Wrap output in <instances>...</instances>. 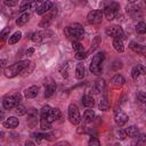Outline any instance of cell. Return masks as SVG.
<instances>
[{"instance_id": "cell-1", "label": "cell", "mask_w": 146, "mask_h": 146, "mask_svg": "<svg viewBox=\"0 0 146 146\" xmlns=\"http://www.w3.org/2000/svg\"><path fill=\"white\" fill-rule=\"evenodd\" d=\"M30 64V60H21L18 63H15L8 67L5 68V75L7 78H14L23 72V70L26 67V65Z\"/></svg>"}, {"instance_id": "cell-2", "label": "cell", "mask_w": 146, "mask_h": 146, "mask_svg": "<svg viewBox=\"0 0 146 146\" xmlns=\"http://www.w3.org/2000/svg\"><path fill=\"white\" fill-rule=\"evenodd\" d=\"M104 59H105L104 52H97L91 59V63L89 66L90 72L94 73L95 75H100L102 74V65H103Z\"/></svg>"}, {"instance_id": "cell-3", "label": "cell", "mask_w": 146, "mask_h": 146, "mask_svg": "<svg viewBox=\"0 0 146 146\" xmlns=\"http://www.w3.org/2000/svg\"><path fill=\"white\" fill-rule=\"evenodd\" d=\"M65 33L68 38H73V39H76V40H80L83 38V34H84V29L82 25L78 24V23H74L70 26H67L65 29Z\"/></svg>"}, {"instance_id": "cell-4", "label": "cell", "mask_w": 146, "mask_h": 146, "mask_svg": "<svg viewBox=\"0 0 146 146\" xmlns=\"http://www.w3.org/2000/svg\"><path fill=\"white\" fill-rule=\"evenodd\" d=\"M119 8H120V5H119L117 2H114V1L105 2V3H104V11H103V15H105V17H106L108 21H112V19L115 18Z\"/></svg>"}, {"instance_id": "cell-5", "label": "cell", "mask_w": 146, "mask_h": 146, "mask_svg": "<svg viewBox=\"0 0 146 146\" xmlns=\"http://www.w3.org/2000/svg\"><path fill=\"white\" fill-rule=\"evenodd\" d=\"M21 103V95L19 94H14L11 96H8L6 97L3 100H2V105L6 110H11V108H15L18 104Z\"/></svg>"}, {"instance_id": "cell-6", "label": "cell", "mask_w": 146, "mask_h": 146, "mask_svg": "<svg viewBox=\"0 0 146 146\" xmlns=\"http://www.w3.org/2000/svg\"><path fill=\"white\" fill-rule=\"evenodd\" d=\"M68 119H70L71 123H73V124H79L81 121L80 112H79L76 105H74V104H71L68 106Z\"/></svg>"}, {"instance_id": "cell-7", "label": "cell", "mask_w": 146, "mask_h": 146, "mask_svg": "<svg viewBox=\"0 0 146 146\" xmlns=\"http://www.w3.org/2000/svg\"><path fill=\"white\" fill-rule=\"evenodd\" d=\"M56 14H57L56 7H51V8L46 13V15H44V17L42 18V21L40 22L39 26H40V27H47V26L50 24V22L52 21V18L56 16Z\"/></svg>"}, {"instance_id": "cell-8", "label": "cell", "mask_w": 146, "mask_h": 146, "mask_svg": "<svg viewBox=\"0 0 146 146\" xmlns=\"http://www.w3.org/2000/svg\"><path fill=\"white\" fill-rule=\"evenodd\" d=\"M103 19V11L100 9H96V10H91L88 15H87V21L90 24H98L100 23Z\"/></svg>"}, {"instance_id": "cell-9", "label": "cell", "mask_w": 146, "mask_h": 146, "mask_svg": "<svg viewBox=\"0 0 146 146\" xmlns=\"http://www.w3.org/2000/svg\"><path fill=\"white\" fill-rule=\"evenodd\" d=\"M105 33L112 38H119V39H122L124 38V34H123V30L117 26V25H114V26H108L106 27L105 30Z\"/></svg>"}, {"instance_id": "cell-10", "label": "cell", "mask_w": 146, "mask_h": 146, "mask_svg": "<svg viewBox=\"0 0 146 146\" xmlns=\"http://www.w3.org/2000/svg\"><path fill=\"white\" fill-rule=\"evenodd\" d=\"M114 121H115V123H116L119 127H122V125H124V124L127 123V121H128V115H127L122 110L117 108V110L114 111Z\"/></svg>"}, {"instance_id": "cell-11", "label": "cell", "mask_w": 146, "mask_h": 146, "mask_svg": "<svg viewBox=\"0 0 146 146\" xmlns=\"http://www.w3.org/2000/svg\"><path fill=\"white\" fill-rule=\"evenodd\" d=\"M51 7H52V3L49 0H46V1H42V3L39 7H36L35 10H36L38 15H42V14H46Z\"/></svg>"}, {"instance_id": "cell-12", "label": "cell", "mask_w": 146, "mask_h": 146, "mask_svg": "<svg viewBox=\"0 0 146 146\" xmlns=\"http://www.w3.org/2000/svg\"><path fill=\"white\" fill-rule=\"evenodd\" d=\"M47 35H51V32L49 31H38L32 34V40L34 42H40L47 38Z\"/></svg>"}, {"instance_id": "cell-13", "label": "cell", "mask_w": 146, "mask_h": 146, "mask_svg": "<svg viewBox=\"0 0 146 146\" xmlns=\"http://www.w3.org/2000/svg\"><path fill=\"white\" fill-rule=\"evenodd\" d=\"M59 117H60V111H59V108H51L50 112H49V114H48V116L46 117V120L51 123V122L58 120Z\"/></svg>"}, {"instance_id": "cell-14", "label": "cell", "mask_w": 146, "mask_h": 146, "mask_svg": "<svg viewBox=\"0 0 146 146\" xmlns=\"http://www.w3.org/2000/svg\"><path fill=\"white\" fill-rule=\"evenodd\" d=\"M39 94V87L38 86H32L30 88H27L25 91H24V96L26 98H34L36 95Z\"/></svg>"}, {"instance_id": "cell-15", "label": "cell", "mask_w": 146, "mask_h": 146, "mask_svg": "<svg viewBox=\"0 0 146 146\" xmlns=\"http://www.w3.org/2000/svg\"><path fill=\"white\" fill-rule=\"evenodd\" d=\"M36 8V1H31V0H25L21 7H19V11H25L27 9H35Z\"/></svg>"}, {"instance_id": "cell-16", "label": "cell", "mask_w": 146, "mask_h": 146, "mask_svg": "<svg viewBox=\"0 0 146 146\" xmlns=\"http://www.w3.org/2000/svg\"><path fill=\"white\" fill-rule=\"evenodd\" d=\"M18 123H19V121H18L17 117H15V116H10V117H8V119L3 122V127H5V128L13 129V128H16V127L18 125Z\"/></svg>"}, {"instance_id": "cell-17", "label": "cell", "mask_w": 146, "mask_h": 146, "mask_svg": "<svg viewBox=\"0 0 146 146\" xmlns=\"http://www.w3.org/2000/svg\"><path fill=\"white\" fill-rule=\"evenodd\" d=\"M124 131H125L127 137H130V138H138L139 137V130L136 125H131V127L127 128Z\"/></svg>"}, {"instance_id": "cell-18", "label": "cell", "mask_w": 146, "mask_h": 146, "mask_svg": "<svg viewBox=\"0 0 146 146\" xmlns=\"http://www.w3.org/2000/svg\"><path fill=\"white\" fill-rule=\"evenodd\" d=\"M82 105L88 107V108H91L94 105H95V100H94V97L90 96V95H86L82 97Z\"/></svg>"}, {"instance_id": "cell-19", "label": "cell", "mask_w": 146, "mask_h": 146, "mask_svg": "<svg viewBox=\"0 0 146 146\" xmlns=\"http://www.w3.org/2000/svg\"><path fill=\"white\" fill-rule=\"evenodd\" d=\"M129 47H130V49H132L135 52H138V54H145V47L141 46V44H139V43H137V42H135V41H131Z\"/></svg>"}, {"instance_id": "cell-20", "label": "cell", "mask_w": 146, "mask_h": 146, "mask_svg": "<svg viewBox=\"0 0 146 146\" xmlns=\"http://www.w3.org/2000/svg\"><path fill=\"white\" fill-rule=\"evenodd\" d=\"M30 19V13H23L17 19H16V24L18 25V26H23L25 23H27V21Z\"/></svg>"}, {"instance_id": "cell-21", "label": "cell", "mask_w": 146, "mask_h": 146, "mask_svg": "<svg viewBox=\"0 0 146 146\" xmlns=\"http://www.w3.org/2000/svg\"><path fill=\"white\" fill-rule=\"evenodd\" d=\"M113 47H114V49H115L117 52H122V51L124 50V46H123L122 39L114 38V40H113Z\"/></svg>"}, {"instance_id": "cell-22", "label": "cell", "mask_w": 146, "mask_h": 146, "mask_svg": "<svg viewBox=\"0 0 146 146\" xmlns=\"http://www.w3.org/2000/svg\"><path fill=\"white\" fill-rule=\"evenodd\" d=\"M55 90H56V84L55 83H49L46 86V90H44V97L46 98H49L51 97L54 94H55Z\"/></svg>"}, {"instance_id": "cell-23", "label": "cell", "mask_w": 146, "mask_h": 146, "mask_svg": "<svg viewBox=\"0 0 146 146\" xmlns=\"http://www.w3.org/2000/svg\"><path fill=\"white\" fill-rule=\"evenodd\" d=\"M127 13H129L131 16L135 17L136 15H140L141 14V9L139 7H137V6H135L133 3H131V6L127 7Z\"/></svg>"}, {"instance_id": "cell-24", "label": "cell", "mask_w": 146, "mask_h": 146, "mask_svg": "<svg viewBox=\"0 0 146 146\" xmlns=\"http://www.w3.org/2000/svg\"><path fill=\"white\" fill-rule=\"evenodd\" d=\"M84 66H83V64H81V63H79L78 65H76V68H75V76L79 79V80H81V79H83L84 78Z\"/></svg>"}, {"instance_id": "cell-25", "label": "cell", "mask_w": 146, "mask_h": 146, "mask_svg": "<svg viewBox=\"0 0 146 146\" xmlns=\"http://www.w3.org/2000/svg\"><path fill=\"white\" fill-rule=\"evenodd\" d=\"M95 119V112L92 110H86L83 113V121L89 123Z\"/></svg>"}, {"instance_id": "cell-26", "label": "cell", "mask_w": 146, "mask_h": 146, "mask_svg": "<svg viewBox=\"0 0 146 146\" xmlns=\"http://www.w3.org/2000/svg\"><path fill=\"white\" fill-rule=\"evenodd\" d=\"M105 87H106V83H105V81L103 80V79H98V80H96V82H95V92H102V91H104L105 90Z\"/></svg>"}, {"instance_id": "cell-27", "label": "cell", "mask_w": 146, "mask_h": 146, "mask_svg": "<svg viewBox=\"0 0 146 146\" xmlns=\"http://www.w3.org/2000/svg\"><path fill=\"white\" fill-rule=\"evenodd\" d=\"M112 83L114 86H122L124 83V78L121 75V74H115L113 78H112Z\"/></svg>"}, {"instance_id": "cell-28", "label": "cell", "mask_w": 146, "mask_h": 146, "mask_svg": "<svg viewBox=\"0 0 146 146\" xmlns=\"http://www.w3.org/2000/svg\"><path fill=\"white\" fill-rule=\"evenodd\" d=\"M21 38H22V33H21L19 31H17V32H15V33H14V34H13L11 36H9L8 43H9V44H14V43L18 42Z\"/></svg>"}, {"instance_id": "cell-29", "label": "cell", "mask_w": 146, "mask_h": 146, "mask_svg": "<svg viewBox=\"0 0 146 146\" xmlns=\"http://www.w3.org/2000/svg\"><path fill=\"white\" fill-rule=\"evenodd\" d=\"M110 108V100L107 99V97L105 96V97H103V99L100 100V103H99V110H102V111H107Z\"/></svg>"}, {"instance_id": "cell-30", "label": "cell", "mask_w": 146, "mask_h": 146, "mask_svg": "<svg viewBox=\"0 0 146 146\" xmlns=\"http://www.w3.org/2000/svg\"><path fill=\"white\" fill-rule=\"evenodd\" d=\"M136 32L139 33V34H144L146 32V24L144 22H139L136 25Z\"/></svg>"}, {"instance_id": "cell-31", "label": "cell", "mask_w": 146, "mask_h": 146, "mask_svg": "<svg viewBox=\"0 0 146 146\" xmlns=\"http://www.w3.org/2000/svg\"><path fill=\"white\" fill-rule=\"evenodd\" d=\"M100 36H95L94 38V40H92V42H91V48H90V51H94L95 49H97L98 48V46L100 44Z\"/></svg>"}, {"instance_id": "cell-32", "label": "cell", "mask_w": 146, "mask_h": 146, "mask_svg": "<svg viewBox=\"0 0 146 146\" xmlns=\"http://www.w3.org/2000/svg\"><path fill=\"white\" fill-rule=\"evenodd\" d=\"M40 128L42 130H49L51 128V123L49 121H47L46 119H41L40 120Z\"/></svg>"}, {"instance_id": "cell-33", "label": "cell", "mask_w": 146, "mask_h": 146, "mask_svg": "<svg viewBox=\"0 0 146 146\" xmlns=\"http://www.w3.org/2000/svg\"><path fill=\"white\" fill-rule=\"evenodd\" d=\"M50 106L49 105H46V106H43L42 108H41V112H40V116H41V119H46L47 116H48V114H49V112H50Z\"/></svg>"}, {"instance_id": "cell-34", "label": "cell", "mask_w": 146, "mask_h": 146, "mask_svg": "<svg viewBox=\"0 0 146 146\" xmlns=\"http://www.w3.org/2000/svg\"><path fill=\"white\" fill-rule=\"evenodd\" d=\"M33 68H34V65H33L32 62H30V64L26 65V67L23 70V72H22L21 74H22V75H27V74H30V73L33 71Z\"/></svg>"}, {"instance_id": "cell-35", "label": "cell", "mask_w": 146, "mask_h": 146, "mask_svg": "<svg viewBox=\"0 0 146 146\" xmlns=\"http://www.w3.org/2000/svg\"><path fill=\"white\" fill-rule=\"evenodd\" d=\"M15 108H16L15 111H16V113H17L18 115H24V114L27 112V110L25 108V106H23V105H21V104H18Z\"/></svg>"}, {"instance_id": "cell-36", "label": "cell", "mask_w": 146, "mask_h": 146, "mask_svg": "<svg viewBox=\"0 0 146 146\" xmlns=\"http://www.w3.org/2000/svg\"><path fill=\"white\" fill-rule=\"evenodd\" d=\"M72 46H73V49H74L75 51H82V50H83V46H82V43H80L79 41H73Z\"/></svg>"}, {"instance_id": "cell-37", "label": "cell", "mask_w": 146, "mask_h": 146, "mask_svg": "<svg viewBox=\"0 0 146 146\" xmlns=\"http://www.w3.org/2000/svg\"><path fill=\"white\" fill-rule=\"evenodd\" d=\"M139 75H140L139 68H138V66H135V67L131 70V78H132V79H137Z\"/></svg>"}, {"instance_id": "cell-38", "label": "cell", "mask_w": 146, "mask_h": 146, "mask_svg": "<svg viewBox=\"0 0 146 146\" xmlns=\"http://www.w3.org/2000/svg\"><path fill=\"white\" fill-rule=\"evenodd\" d=\"M9 32H10V27H5V29L0 32V40H3L6 36H8Z\"/></svg>"}, {"instance_id": "cell-39", "label": "cell", "mask_w": 146, "mask_h": 146, "mask_svg": "<svg viewBox=\"0 0 146 146\" xmlns=\"http://www.w3.org/2000/svg\"><path fill=\"white\" fill-rule=\"evenodd\" d=\"M3 1H5V5L8 7H14L18 3V0H3Z\"/></svg>"}, {"instance_id": "cell-40", "label": "cell", "mask_w": 146, "mask_h": 146, "mask_svg": "<svg viewBox=\"0 0 146 146\" xmlns=\"http://www.w3.org/2000/svg\"><path fill=\"white\" fill-rule=\"evenodd\" d=\"M67 67H68L67 64H64V65L60 67V73H62V75H63L64 78H67Z\"/></svg>"}, {"instance_id": "cell-41", "label": "cell", "mask_w": 146, "mask_h": 146, "mask_svg": "<svg viewBox=\"0 0 146 146\" xmlns=\"http://www.w3.org/2000/svg\"><path fill=\"white\" fill-rule=\"evenodd\" d=\"M87 57V52H83V51H76L75 54V58L76 59H83Z\"/></svg>"}, {"instance_id": "cell-42", "label": "cell", "mask_w": 146, "mask_h": 146, "mask_svg": "<svg viewBox=\"0 0 146 146\" xmlns=\"http://www.w3.org/2000/svg\"><path fill=\"white\" fill-rule=\"evenodd\" d=\"M89 145H91V146H92V145H95V146H99V145H100V141H99L96 137H94V138H91V139L89 140Z\"/></svg>"}, {"instance_id": "cell-43", "label": "cell", "mask_w": 146, "mask_h": 146, "mask_svg": "<svg viewBox=\"0 0 146 146\" xmlns=\"http://www.w3.org/2000/svg\"><path fill=\"white\" fill-rule=\"evenodd\" d=\"M49 136L48 135H46V133H36L35 135V138L38 139V140H40V139H46V138H48Z\"/></svg>"}, {"instance_id": "cell-44", "label": "cell", "mask_w": 146, "mask_h": 146, "mask_svg": "<svg viewBox=\"0 0 146 146\" xmlns=\"http://www.w3.org/2000/svg\"><path fill=\"white\" fill-rule=\"evenodd\" d=\"M138 98L140 99L141 103H144V102L146 100V97H145V94H144V92H139V94H138Z\"/></svg>"}, {"instance_id": "cell-45", "label": "cell", "mask_w": 146, "mask_h": 146, "mask_svg": "<svg viewBox=\"0 0 146 146\" xmlns=\"http://www.w3.org/2000/svg\"><path fill=\"white\" fill-rule=\"evenodd\" d=\"M137 66H138V68H139V72H140V74H146V70H145L144 65H137Z\"/></svg>"}, {"instance_id": "cell-46", "label": "cell", "mask_w": 146, "mask_h": 146, "mask_svg": "<svg viewBox=\"0 0 146 146\" xmlns=\"http://www.w3.org/2000/svg\"><path fill=\"white\" fill-rule=\"evenodd\" d=\"M119 136H120V138H121V139H124V138L127 137L125 131H124V130H120V131H119Z\"/></svg>"}, {"instance_id": "cell-47", "label": "cell", "mask_w": 146, "mask_h": 146, "mask_svg": "<svg viewBox=\"0 0 146 146\" xmlns=\"http://www.w3.org/2000/svg\"><path fill=\"white\" fill-rule=\"evenodd\" d=\"M6 64H7V60H5V59L3 60H0V71L6 67Z\"/></svg>"}, {"instance_id": "cell-48", "label": "cell", "mask_w": 146, "mask_h": 146, "mask_svg": "<svg viewBox=\"0 0 146 146\" xmlns=\"http://www.w3.org/2000/svg\"><path fill=\"white\" fill-rule=\"evenodd\" d=\"M33 51H34V49H33V48H30V49L27 50L26 55H29V56H30V55H32V54H33Z\"/></svg>"}, {"instance_id": "cell-49", "label": "cell", "mask_w": 146, "mask_h": 146, "mask_svg": "<svg viewBox=\"0 0 146 146\" xmlns=\"http://www.w3.org/2000/svg\"><path fill=\"white\" fill-rule=\"evenodd\" d=\"M3 116H5V112L0 110V120H2V119H3Z\"/></svg>"}, {"instance_id": "cell-50", "label": "cell", "mask_w": 146, "mask_h": 146, "mask_svg": "<svg viewBox=\"0 0 146 146\" xmlns=\"http://www.w3.org/2000/svg\"><path fill=\"white\" fill-rule=\"evenodd\" d=\"M137 1H138V0H128V2H129V3H136Z\"/></svg>"}, {"instance_id": "cell-51", "label": "cell", "mask_w": 146, "mask_h": 146, "mask_svg": "<svg viewBox=\"0 0 146 146\" xmlns=\"http://www.w3.org/2000/svg\"><path fill=\"white\" fill-rule=\"evenodd\" d=\"M25 145H34V143H32V141H26Z\"/></svg>"}, {"instance_id": "cell-52", "label": "cell", "mask_w": 146, "mask_h": 146, "mask_svg": "<svg viewBox=\"0 0 146 146\" xmlns=\"http://www.w3.org/2000/svg\"><path fill=\"white\" fill-rule=\"evenodd\" d=\"M42 1H44V0H36V2H42Z\"/></svg>"}]
</instances>
